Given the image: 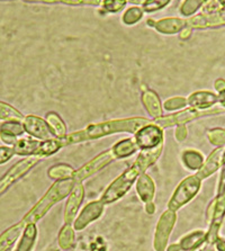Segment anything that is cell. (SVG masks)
<instances>
[{
    "label": "cell",
    "instance_id": "cell-1",
    "mask_svg": "<svg viewBox=\"0 0 225 251\" xmlns=\"http://www.w3.org/2000/svg\"><path fill=\"white\" fill-rule=\"evenodd\" d=\"M162 151V144L157 148L149 150H142L139 157L136 158L135 162L133 163L131 168H128L124 174H122L115 181L109 185L107 191L104 193L101 199L99 200L102 204H110L122 199L126 194L129 188L149 167L158 160Z\"/></svg>",
    "mask_w": 225,
    "mask_h": 251
},
{
    "label": "cell",
    "instance_id": "cell-2",
    "mask_svg": "<svg viewBox=\"0 0 225 251\" xmlns=\"http://www.w3.org/2000/svg\"><path fill=\"white\" fill-rule=\"evenodd\" d=\"M147 124H149V121L144 119L110 121L101 124L90 125V126L87 127L86 130L74 133V134H70L69 136H64V138H61L60 140H61V143H62V146H67V144L81 142V141L97 139V138H100V136L112 134V133H117V132L134 133L136 131H139L141 127H143L144 125Z\"/></svg>",
    "mask_w": 225,
    "mask_h": 251
},
{
    "label": "cell",
    "instance_id": "cell-3",
    "mask_svg": "<svg viewBox=\"0 0 225 251\" xmlns=\"http://www.w3.org/2000/svg\"><path fill=\"white\" fill-rule=\"evenodd\" d=\"M75 185V181L72 179V177L54 182L52 185V187L47 192V194L42 197L41 201H39V203L26 214L23 221H24L25 224L35 223L39 221V220H41L47 214L53 205L60 201H62L63 199H66L68 195H70Z\"/></svg>",
    "mask_w": 225,
    "mask_h": 251
},
{
    "label": "cell",
    "instance_id": "cell-4",
    "mask_svg": "<svg viewBox=\"0 0 225 251\" xmlns=\"http://www.w3.org/2000/svg\"><path fill=\"white\" fill-rule=\"evenodd\" d=\"M200 184L201 179L200 177H197V175L190 176L186 178L185 180H182L177 187L176 192L174 193L169 204H168L169 210L174 212L177 211L188 203L189 201H192L200 191Z\"/></svg>",
    "mask_w": 225,
    "mask_h": 251
},
{
    "label": "cell",
    "instance_id": "cell-5",
    "mask_svg": "<svg viewBox=\"0 0 225 251\" xmlns=\"http://www.w3.org/2000/svg\"><path fill=\"white\" fill-rule=\"evenodd\" d=\"M177 221V215L174 211H166L160 218L157 224L154 235V249L155 251H166L169 235Z\"/></svg>",
    "mask_w": 225,
    "mask_h": 251
},
{
    "label": "cell",
    "instance_id": "cell-6",
    "mask_svg": "<svg viewBox=\"0 0 225 251\" xmlns=\"http://www.w3.org/2000/svg\"><path fill=\"white\" fill-rule=\"evenodd\" d=\"M115 159H118L117 155L115 153V151L112 148V149L102 152L101 154H99L98 157L93 159L89 163H87L86 166H83L82 168H80L78 171H75L72 175V179H74L75 182H82V180H85L86 178L90 177L91 175H94L95 173H97L98 170H100L102 167L107 166L109 162H112Z\"/></svg>",
    "mask_w": 225,
    "mask_h": 251
},
{
    "label": "cell",
    "instance_id": "cell-7",
    "mask_svg": "<svg viewBox=\"0 0 225 251\" xmlns=\"http://www.w3.org/2000/svg\"><path fill=\"white\" fill-rule=\"evenodd\" d=\"M162 131L157 125H144L136 132L135 142L141 150H149L162 144Z\"/></svg>",
    "mask_w": 225,
    "mask_h": 251
},
{
    "label": "cell",
    "instance_id": "cell-8",
    "mask_svg": "<svg viewBox=\"0 0 225 251\" xmlns=\"http://www.w3.org/2000/svg\"><path fill=\"white\" fill-rule=\"evenodd\" d=\"M41 158V155H36V157H30L16 163V165H15L13 168L0 179V195H1L10 185H13L14 182L20 179L22 176H24L26 173H28V170L30 168H33V167L40 161Z\"/></svg>",
    "mask_w": 225,
    "mask_h": 251
},
{
    "label": "cell",
    "instance_id": "cell-9",
    "mask_svg": "<svg viewBox=\"0 0 225 251\" xmlns=\"http://www.w3.org/2000/svg\"><path fill=\"white\" fill-rule=\"evenodd\" d=\"M213 213H212V223L209 231L207 232L206 241L208 243H215L217 240V234L225 216V194L217 195L215 201H213Z\"/></svg>",
    "mask_w": 225,
    "mask_h": 251
},
{
    "label": "cell",
    "instance_id": "cell-10",
    "mask_svg": "<svg viewBox=\"0 0 225 251\" xmlns=\"http://www.w3.org/2000/svg\"><path fill=\"white\" fill-rule=\"evenodd\" d=\"M104 205L105 204H102L100 201H93V203L87 205L80 213L79 218L75 221V230L80 231L85 229L88 224L97 220L104 212Z\"/></svg>",
    "mask_w": 225,
    "mask_h": 251
},
{
    "label": "cell",
    "instance_id": "cell-11",
    "mask_svg": "<svg viewBox=\"0 0 225 251\" xmlns=\"http://www.w3.org/2000/svg\"><path fill=\"white\" fill-rule=\"evenodd\" d=\"M83 199V186L81 182H75L74 189L70 193L64 211V221L66 224H71L75 221V214L79 210Z\"/></svg>",
    "mask_w": 225,
    "mask_h": 251
},
{
    "label": "cell",
    "instance_id": "cell-12",
    "mask_svg": "<svg viewBox=\"0 0 225 251\" xmlns=\"http://www.w3.org/2000/svg\"><path fill=\"white\" fill-rule=\"evenodd\" d=\"M25 130L27 131L30 135L36 136L41 140H50L53 138L54 133L50 128L49 124L45 123L43 120L36 116H27L24 121Z\"/></svg>",
    "mask_w": 225,
    "mask_h": 251
},
{
    "label": "cell",
    "instance_id": "cell-13",
    "mask_svg": "<svg viewBox=\"0 0 225 251\" xmlns=\"http://www.w3.org/2000/svg\"><path fill=\"white\" fill-rule=\"evenodd\" d=\"M207 233L204 231H195L181 238L176 245H171L167 251H194L206 240Z\"/></svg>",
    "mask_w": 225,
    "mask_h": 251
},
{
    "label": "cell",
    "instance_id": "cell-14",
    "mask_svg": "<svg viewBox=\"0 0 225 251\" xmlns=\"http://www.w3.org/2000/svg\"><path fill=\"white\" fill-rule=\"evenodd\" d=\"M224 155H225L224 147H221L219 149H216L211 155H209L207 161L204 163L203 167H201L200 171H198L197 177H200V179H204V178L208 177L209 175L215 173V171L219 169L221 165L223 163Z\"/></svg>",
    "mask_w": 225,
    "mask_h": 251
},
{
    "label": "cell",
    "instance_id": "cell-15",
    "mask_svg": "<svg viewBox=\"0 0 225 251\" xmlns=\"http://www.w3.org/2000/svg\"><path fill=\"white\" fill-rule=\"evenodd\" d=\"M217 101H219V98H217L216 95L209 93V91L195 93L188 100V102L192 106V108L197 109V111H204V109L211 108L213 106H215Z\"/></svg>",
    "mask_w": 225,
    "mask_h": 251
},
{
    "label": "cell",
    "instance_id": "cell-16",
    "mask_svg": "<svg viewBox=\"0 0 225 251\" xmlns=\"http://www.w3.org/2000/svg\"><path fill=\"white\" fill-rule=\"evenodd\" d=\"M136 192L140 199L148 205H152V201L154 197V184L150 177L146 174H142L137 180Z\"/></svg>",
    "mask_w": 225,
    "mask_h": 251
},
{
    "label": "cell",
    "instance_id": "cell-17",
    "mask_svg": "<svg viewBox=\"0 0 225 251\" xmlns=\"http://www.w3.org/2000/svg\"><path fill=\"white\" fill-rule=\"evenodd\" d=\"M25 226L26 224L24 223V221H22L15 224L14 226L9 227L8 230H6L0 235V251H7L11 248V246L16 242L18 237L22 234Z\"/></svg>",
    "mask_w": 225,
    "mask_h": 251
},
{
    "label": "cell",
    "instance_id": "cell-18",
    "mask_svg": "<svg viewBox=\"0 0 225 251\" xmlns=\"http://www.w3.org/2000/svg\"><path fill=\"white\" fill-rule=\"evenodd\" d=\"M36 226H34V223L26 224L23 231V235L21 238L20 242L17 243V247L15 251H30L33 249L34 243L36 240Z\"/></svg>",
    "mask_w": 225,
    "mask_h": 251
},
{
    "label": "cell",
    "instance_id": "cell-19",
    "mask_svg": "<svg viewBox=\"0 0 225 251\" xmlns=\"http://www.w3.org/2000/svg\"><path fill=\"white\" fill-rule=\"evenodd\" d=\"M143 104L146 105L149 113L153 117L161 116V108H160L159 97L155 95L153 91H146L142 96Z\"/></svg>",
    "mask_w": 225,
    "mask_h": 251
},
{
    "label": "cell",
    "instance_id": "cell-20",
    "mask_svg": "<svg viewBox=\"0 0 225 251\" xmlns=\"http://www.w3.org/2000/svg\"><path fill=\"white\" fill-rule=\"evenodd\" d=\"M182 161L186 167L190 170H200L204 165V158L200 152L188 150L184 152L182 155Z\"/></svg>",
    "mask_w": 225,
    "mask_h": 251
},
{
    "label": "cell",
    "instance_id": "cell-21",
    "mask_svg": "<svg viewBox=\"0 0 225 251\" xmlns=\"http://www.w3.org/2000/svg\"><path fill=\"white\" fill-rule=\"evenodd\" d=\"M113 149L115 151L117 158H125L134 153L137 150V144L131 139H125L114 146Z\"/></svg>",
    "mask_w": 225,
    "mask_h": 251
},
{
    "label": "cell",
    "instance_id": "cell-22",
    "mask_svg": "<svg viewBox=\"0 0 225 251\" xmlns=\"http://www.w3.org/2000/svg\"><path fill=\"white\" fill-rule=\"evenodd\" d=\"M40 144L41 143L33 140H21L18 141L17 143H15L14 151L16 152L17 154H36L37 150H39L40 148Z\"/></svg>",
    "mask_w": 225,
    "mask_h": 251
},
{
    "label": "cell",
    "instance_id": "cell-23",
    "mask_svg": "<svg viewBox=\"0 0 225 251\" xmlns=\"http://www.w3.org/2000/svg\"><path fill=\"white\" fill-rule=\"evenodd\" d=\"M47 120L49 126L52 132L54 133V135L58 136L59 139L66 136V126H64V123L60 119L59 115H56L55 113H50L48 114Z\"/></svg>",
    "mask_w": 225,
    "mask_h": 251
},
{
    "label": "cell",
    "instance_id": "cell-24",
    "mask_svg": "<svg viewBox=\"0 0 225 251\" xmlns=\"http://www.w3.org/2000/svg\"><path fill=\"white\" fill-rule=\"evenodd\" d=\"M75 242V233L71 229L70 224H66L59 234V245L62 249H70Z\"/></svg>",
    "mask_w": 225,
    "mask_h": 251
},
{
    "label": "cell",
    "instance_id": "cell-25",
    "mask_svg": "<svg viewBox=\"0 0 225 251\" xmlns=\"http://www.w3.org/2000/svg\"><path fill=\"white\" fill-rule=\"evenodd\" d=\"M74 173L75 171L71 167H69L67 165H56L49 170V176L51 177L52 179L61 180L67 179V178H71Z\"/></svg>",
    "mask_w": 225,
    "mask_h": 251
},
{
    "label": "cell",
    "instance_id": "cell-26",
    "mask_svg": "<svg viewBox=\"0 0 225 251\" xmlns=\"http://www.w3.org/2000/svg\"><path fill=\"white\" fill-rule=\"evenodd\" d=\"M0 119L7 120H22L23 117L16 109H14L10 106L0 102Z\"/></svg>",
    "mask_w": 225,
    "mask_h": 251
},
{
    "label": "cell",
    "instance_id": "cell-27",
    "mask_svg": "<svg viewBox=\"0 0 225 251\" xmlns=\"http://www.w3.org/2000/svg\"><path fill=\"white\" fill-rule=\"evenodd\" d=\"M1 126H2L1 127L2 133H6V134H9L13 136L20 135L23 132H24V127H23L22 125L18 123H7V124L1 125Z\"/></svg>",
    "mask_w": 225,
    "mask_h": 251
},
{
    "label": "cell",
    "instance_id": "cell-28",
    "mask_svg": "<svg viewBox=\"0 0 225 251\" xmlns=\"http://www.w3.org/2000/svg\"><path fill=\"white\" fill-rule=\"evenodd\" d=\"M209 140L211 142L217 144V146H223L225 144V131L223 130H214L209 133Z\"/></svg>",
    "mask_w": 225,
    "mask_h": 251
},
{
    "label": "cell",
    "instance_id": "cell-29",
    "mask_svg": "<svg viewBox=\"0 0 225 251\" xmlns=\"http://www.w3.org/2000/svg\"><path fill=\"white\" fill-rule=\"evenodd\" d=\"M186 105V100L184 98H171L168 101L165 102L166 109H169V111H173V109L181 108Z\"/></svg>",
    "mask_w": 225,
    "mask_h": 251
},
{
    "label": "cell",
    "instance_id": "cell-30",
    "mask_svg": "<svg viewBox=\"0 0 225 251\" xmlns=\"http://www.w3.org/2000/svg\"><path fill=\"white\" fill-rule=\"evenodd\" d=\"M14 149H9V148L1 147L0 148V165L3 162L8 161L11 158V155L14 154Z\"/></svg>",
    "mask_w": 225,
    "mask_h": 251
},
{
    "label": "cell",
    "instance_id": "cell-31",
    "mask_svg": "<svg viewBox=\"0 0 225 251\" xmlns=\"http://www.w3.org/2000/svg\"><path fill=\"white\" fill-rule=\"evenodd\" d=\"M223 8H225V0H214V2H212L207 7L206 13H214V11H219Z\"/></svg>",
    "mask_w": 225,
    "mask_h": 251
},
{
    "label": "cell",
    "instance_id": "cell-32",
    "mask_svg": "<svg viewBox=\"0 0 225 251\" xmlns=\"http://www.w3.org/2000/svg\"><path fill=\"white\" fill-rule=\"evenodd\" d=\"M223 194H225V155L222 163V173H221V176H220V185H219V192H217V195H223Z\"/></svg>",
    "mask_w": 225,
    "mask_h": 251
},
{
    "label": "cell",
    "instance_id": "cell-33",
    "mask_svg": "<svg viewBox=\"0 0 225 251\" xmlns=\"http://www.w3.org/2000/svg\"><path fill=\"white\" fill-rule=\"evenodd\" d=\"M215 88L220 91L225 90V81L224 80H217L215 83Z\"/></svg>",
    "mask_w": 225,
    "mask_h": 251
},
{
    "label": "cell",
    "instance_id": "cell-34",
    "mask_svg": "<svg viewBox=\"0 0 225 251\" xmlns=\"http://www.w3.org/2000/svg\"><path fill=\"white\" fill-rule=\"evenodd\" d=\"M207 251H214V250H207Z\"/></svg>",
    "mask_w": 225,
    "mask_h": 251
}]
</instances>
